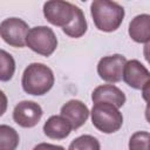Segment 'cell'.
<instances>
[{
    "label": "cell",
    "mask_w": 150,
    "mask_h": 150,
    "mask_svg": "<svg viewBox=\"0 0 150 150\" xmlns=\"http://www.w3.org/2000/svg\"><path fill=\"white\" fill-rule=\"evenodd\" d=\"M90 14L96 28L101 32L116 30L124 19V8L115 1L94 0L90 5Z\"/></svg>",
    "instance_id": "1"
},
{
    "label": "cell",
    "mask_w": 150,
    "mask_h": 150,
    "mask_svg": "<svg viewBox=\"0 0 150 150\" xmlns=\"http://www.w3.org/2000/svg\"><path fill=\"white\" fill-rule=\"evenodd\" d=\"M53 70L43 63L34 62L26 67L22 74L21 84L25 93L33 96L47 94L54 86Z\"/></svg>",
    "instance_id": "2"
},
{
    "label": "cell",
    "mask_w": 150,
    "mask_h": 150,
    "mask_svg": "<svg viewBox=\"0 0 150 150\" xmlns=\"http://www.w3.org/2000/svg\"><path fill=\"white\" fill-rule=\"evenodd\" d=\"M90 116L93 125L103 134L116 132L123 124L122 112L110 103H95L91 108Z\"/></svg>",
    "instance_id": "3"
},
{
    "label": "cell",
    "mask_w": 150,
    "mask_h": 150,
    "mask_svg": "<svg viewBox=\"0 0 150 150\" xmlns=\"http://www.w3.org/2000/svg\"><path fill=\"white\" fill-rule=\"evenodd\" d=\"M26 46L39 55L50 56L57 47V39L52 28L47 26H36L29 29Z\"/></svg>",
    "instance_id": "4"
},
{
    "label": "cell",
    "mask_w": 150,
    "mask_h": 150,
    "mask_svg": "<svg viewBox=\"0 0 150 150\" xmlns=\"http://www.w3.org/2000/svg\"><path fill=\"white\" fill-rule=\"evenodd\" d=\"M76 7L77 6L68 1L52 0L45 2L43 15L49 23L64 28L73 21L76 13Z\"/></svg>",
    "instance_id": "5"
},
{
    "label": "cell",
    "mask_w": 150,
    "mask_h": 150,
    "mask_svg": "<svg viewBox=\"0 0 150 150\" xmlns=\"http://www.w3.org/2000/svg\"><path fill=\"white\" fill-rule=\"evenodd\" d=\"M29 27L26 21L19 18H7L0 23V35L2 40L15 48H22L26 46Z\"/></svg>",
    "instance_id": "6"
},
{
    "label": "cell",
    "mask_w": 150,
    "mask_h": 150,
    "mask_svg": "<svg viewBox=\"0 0 150 150\" xmlns=\"http://www.w3.org/2000/svg\"><path fill=\"white\" fill-rule=\"evenodd\" d=\"M125 63L127 59L121 54L104 56L97 63V74L105 82H120L123 79V70Z\"/></svg>",
    "instance_id": "7"
},
{
    "label": "cell",
    "mask_w": 150,
    "mask_h": 150,
    "mask_svg": "<svg viewBox=\"0 0 150 150\" xmlns=\"http://www.w3.org/2000/svg\"><path fill=\"white\" fill-rule=\"evenodd\" d=\"M42 108L34 101H21L13 109L14 122L22 128L35 127L42 117Z\"/></svg>",
    "instance_id": "8"
},
{
    "label": "cell",
    "mask_w": 150,
    "mask_h": 150,
    "mask_svg": "<svg viewBox=\"0 0 150 150\" xmlns=\"http://www.w3.org/2000/svg\"><path fill=\"white\" fill-rule=\"evenodd\" d=\"M123 81L129 87L142 90L150 82V71L138 60H129L124 66Z\"/></svg>",
    "instance_id": "9"
},
{
    "label": "cell",
    "mask_w": 150,
    "mask_h": 150,
    "mask_svg": "<svg viewBox=\"0 0 150 150\" xmlns=\"http://www.w3.org/2000/svg\"><path fill=\"white\" fill-rule=\"evenodd\" d=\"M61 116L69 121L73 127V130L79 129L82 127L89 117V109L88 107L80 100H69L61 107Z\"/></svg>",
    "instance_id": "10"
},
{
    "label": "cell",
    "mask_w": 150,
    "mask_h": 150,
    "mask_svg": "<svg viewBox=\"0 0 150 150\" xmlns=\"http://www.w3.org/2000/svg\"><path fill=\"white\" fill-rule=\"evenodd\" d=\"M91 100L95 103H110L116 108H121L125 103L124 93L114 84H102L94 89L91 93Z\"/></svg>",
    "instance_id": "11"
},
{
    "label": "cell",
    "mask_w": 150,
    "mask_h": 150,
    "mask_svg": "<svg viewBox=\"0 0 150 150\" xmlns=\"http://www.w3.org/2000/svg\"><path fill=\"white\" fill-rule=\"evenodd\" d=\"M73 127L68 120L61 115L50 116L43 124V132L52 139H64L71 132Z\"/></svg>",
    "instance_id": "12"
},
{
    "label": "cell",
    "mask_w": 150,
    "mask_h": 150,
    "mask_svg": "<svg viewBox=\"0 0 150 150\" xmlns=\"http://www.w3.org/2000/svg\"><path fill=\"white\" fill-rule=\"evenodd\" d=\"M129 36L137 43H148L150 41V14L136 15L129 23Z\"/></svg>",
    "instance_id": "13"
},
{
    "label": "cell",
    "mask_w": 150,
    "mask_h": 150,
    "mask_svg": "<svg viewBox=\"0 0 150 150\" xmlns=\"http://www.w3.org/2000/svg\"><path fill=\"white\" fill-rule=\"evenodd\" d=\"M87 28H88V25H87L84 14L80 7H76V13H75L73 21L67 27L62 28V30L69 38L77 39V38H81L82 35H84V33L87 32Z\"/></svg>",
    "instance_id": "14"
},
{
    "label": "cell",
    "mask_w": 150,
    "mask_h": 150,
    "mask_svg": "<svg viewBox=\"0 0 150 150\" xmlns=\"http://www.w3.org/2000/svg\"><path fill=\"white\" fill-rule=\"evenodd\" d=\"M19 134L9 125H0V150H15L19 145Z\"/></svg>",
    "instance_id": "15"
},
{
    "label": "cell",
    "mask_w": 150,
    "mask_h": 150,
    "mask_svg": "<svg viewBox=\"0 0 150 150\" xmlns=\"http://www.w3.org/2000/svg\"><path fill=\"white\" fill-rule=\"evenodd\" d=\"M68 150H101L100 142L91 135H81L71 141Z\"/></svg>",
    "instance_id": "16"
},
{
    "label": "cell",
    "mask_w": 150,
    "mask_h": 150,
    "mask_svg": "<svg viewBox=\"0 0 150 150\" xmlns=\"http://www.w3.org/2000/svg\"><path fill=\"white\" fill-rule=\"evenodd\" d=\"M0 63H1V69H0V80L2 82L9 81L15 71V61L13 56L7 53L6 50L1 49L0 50Z\"/></svg>",
    "instance_id": "17"
},
{
    "label": "cell",
    "mask_w": 150,
    "mask_h": 150,
    "mask_svg": "<svg viewBox=\"0 0 150 150\" xmlns=\"http://www.w3.org/2000/svg\"><path fill=\"white\" fill-rule=\"evenodd\" d=\"M150 134L146 131H136L129 139V150H149Z\"/></svg>",
    "instance_id": "18"
},
{
    "label": "cell",
    "mask_w": 150,
    "mask_h": 150,
    "mask_svg": "<svg viewBox=\"0 0 150 150\" xmlns=\"http://www.w3.org/2000/svg\"><path fill=\"white\" fill-rule=\"evenodd\" d=\"M33 150H66L61 145H55L50 143H39L38 145L34 146Z\"/></svg>",
    "instance_id": "19"
},
{
    "label": "cell",
    "mask_w": 150,
    "mask_h": 150,
    "mask_svg": "<svg viewBox=\"0 0 150 150\" xmlns=\"http://www.w3.org/2000/svg\"><path fill=\"white\" fill-rule=\"evenodd\" d=\"M142 97L146 103H150V82L142 89Z\"/></svg>",
    "instance_id": "20"
},
{
    "label": "cell",
    "mask_w": 150,
    "mask_h": 150,
    "mask_svg": "<svg viewBox=\"0 0 150 150\" xmlns=\"http://www.w3.org/2000/svg\"><path fill=\"white\" fill-rule=\"evenodd\" d=\"M143 55H144V59L146 60V62L150 64V41L144 45V47H143Z\"/></svg>",
    "instance_id": "21"
},
{
    "label": "cell",
    "mask_w": 150,
    "mask_h": 150,
    "mask_svg": "<svg viewBox=\"0 0 150 150\" xmlns=\"http://www.w3.org/2000/svg\"><path fill=\"white\" fill-rule=\"evenodd\" d=\"M145 118H146V121L150 123V103H148L146 104V108H145Z\"/></svg>",
    "instance_id": "22"
},
{
    "label": "cell",
    "mask_w": 150,
    "mask_h": 150,
    "mask_svg": "<svg viewBox=\"0 0 150 150\" xmlns=\"http://www.w3.org/2000/svg\"><path fill=\"white\" fill-rule=\"evenodd\" d=\"M149 150H150V139H149Z\"/></svg>",
    "instance_id": "23"
}]
</instances>
